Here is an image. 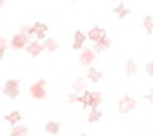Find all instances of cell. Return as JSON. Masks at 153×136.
Wrapping results in <instances>:
<instances>
[{"label":"cell","instance_id":"8992f818","mask_svg":"<svg viewBox=\"0 0 153 136\" xmlns=\"http://www.w3.org/2000/svg\"><path fill=\"white\" fill-rule=\"evenodd\" d=\"M87 38L92 39L94 43H97V41H100V39L105 38V29H104V27H99V26H94L92 29L88 31Z\"/></svg>","mask_w":153,"mask_h":136},{"label":"cell","instance_id":"4dcf8cb0","mask_svg":"<svg viewBox=\"0 0 153 136\" xmlns=\"http://www.w3.org/2000/svg\"><path fill=\"white\" fill-rule=\"evenodd\" d=\"M133 136H138V135H133Z\"/></svg>","mask_w":153,"mask_h":136},{"label":"cell","instance_id":"9c48e42d","mask_svg":"<svg viewBox=\"0 0 153 136\" xmlns=\"http://www.w3.org/2000/svg\"><path fill=\"white\" fill-rule=\"evenodd\" d=\"M85 46V34L82 31H75L73 34V49H83Z\"/></svg>","mask_w":153,"mask_h":136},{"label":"cell","instance_id":"ac0fdd59","mask_svg":"<svg viewBox=\"0 0 153 136\" xmlns=\"http://www.w3.org/2000/svg\"><path fill=\"white\" fill-rule=\"evenodd\" d=\"M10 136H27V128H26V126H22V124L12 126Z\"/></svg>","mask_w":153,"mask_h":136},{"label":"cell","instance_id":"2e32d148","mask_svg":"<svg viewBox=\"0 0 153 136\" xmlns=\"http://www.w3.org/2000/svg\"><path fill=\"white\" fill-rule=\"evenodd\" d=\"M43 48L46 49V51H49V53H53V51H56V49L60 48V44H58V41L56 39H44V43H43Z\"/></svg>","mask_w":153,"mask_h":136},{"label":"cell","instance_id":"cb8c5ba5","mask_svg":"<svg viewBox=\"0 0 153 136\" xmlns=\"http://www.w3.org/2000/svg\"><path fill=\"white\" fill-rule=\"evenodd\" d=\"M78 97H80V95H78L76 92L70 94V95H68V102H70V104H75V102H78Z\"/></svg>","mask_w":153,"mask_h":136},{"label":"cell","instance_id":"4fadbf2b","mask_svg":"<svg viewBox=\"0 0 153 136\" xmlns=\"http://www.w3.org/2000/svg\"><path fill=\"white\" fill-rule=\"evenodd\" d=\"M109 46H111V39L105 36L104 39H100V41H97V43H94V51H95V53H100V51L107 49Z\"/></svg>","mask_w":153,"mask_h":136},{"label":"cell","instance_id":"52a82bcc","mask_svg":"<svg viewBox=\"0 0 153 136\" xmlns=\"http://www.w3.org/2000/svg\"><path fill=\"white\" fill-rule=\"evenodd\" d=\"M43 43H39V41H31V43L26 46V51H27L33 58H36V56H39V54L43 53Z\"/></svg>","mask_w":153,"mask_h":136},{"label":"cell","instance_id":"3957f363","mask_svg":"<svg viewBox=\"0 0 153 136\" xmlns=\"http://www.w3.org/2000/svg\"><path fill=\"white\" fill-rule=\"evenodd\" d=\"M117 109H119L121 114H129L133 109H136V100H134L131 95H124V97L119 99V102H117Z\"/></svg>","mask_w":153,"mask_h":136},{"label":"cell","instance_id":"83f0119b","mask_svg":"<svg viewBox=\"0 0 153 136\" xmlns=\"http://www.w3.org/2000/svg\"><path fill=\"white\" fill-rule=\"evenodd\" d=\"M4 5H5V0H0V9H2Z\"/></svg>","mask_w":153,"mask_h":136},{"label":"cell","instance_id":"603a6c76","mask_svg":"<svg viewBox=\"0 0 153 136\" xmlns=\"http://www.w3.org/2000/svg\"><path fill=\"white\" fill-rule=\"evenodd\" d=\"M145 70H146V73H148V75H150V77L153 78V60H152V61H148V63H146V66H145Z\"/></svg>","mask_w":153,"mask_h":136},{"label":"cell","instance_id":"f546056e","mask_svg":"<svg viewBox=\"0 0 153 136\" xmlns=\"http://www.w3.org/2000/svg\"><path fill=\"white\" fill-rule=\"evenodd\" d=\"M73 2H78V0H73Z\"/></svg>","mask_w":153,"mask_h":136},{"label":"cell","instance_id":"7c38bea8","mask_svg":"<svg viewBox=\"0 0 153 136\" xmlns=\"http://www.w3.org/2000/svg\"><path fill=\"white\" fill-rule=\"evenodd\" d=\"M71 88H73V92L76 94H82L87 90V85H85V80H83L82 77H78L75 82H71Z\"/></svg>","mask_w":153,"mask_h":136},{"label":"cell","instance_id":"484cf974","mask_svg":"<svg viewBox=\"0 0 153 136\" xmlns=\"http://www.w3.org/2000/svg\"><path fill=\"white\" fill-rule=\"evenodd\" d=\"M146 100H148L150 104H153V88L150 90V92H148V95H146Z\"/></svg>","mask_w":153,"mask_h":136},{"label":"cell","instance_id":"7402d4cb","mask_svg":"<svg viewBox=\"0 0 153 136\" xmlns=\"http://www.w3.org/2000/svg\"><path fill=\"white\" fill-rule=\"evenodd\" d=\"M143 26L146 27V33L148 34H153V17L152 16H146L143 19Z\"/></svg>","mask_w":153,"mask_h":136},{"label":"cell","instance_id":"277c9868","mask_svg":"<svg viewBox=\"0 0 153 136\" xmlns=\"http://www.w3.org/2000/svg\"><path fill=\"white\" fill-rule=\"evenodd\" d=\"M31 43L29 41V36L27 34H24V33H17V34H14L12 36V39H10V46L16 51H19V49H26V46Z\"/></svg>","mask_w":153,"mask_h":136},{"label":"cell","instance_id":"6da1fadb","mask_svg":"<svg viewBox=\"0 0 153 136\" xmlns=\"http://www.w3.org/2000/svg\"><path fill=\"white\" fill-rule=\"evenodd\" d=\"M29 94L36 100H46V97H48V94H46V80L39 78L36 83L29 85Z\"/></svg>","mask_w":153,"mask_h":136},{"label":"cell","instance_id":"8fae6325","mask_svg":"<svg viewBox=\"0 0 153 136\" xmlns=\"http://www.w3.org/2000/svg\"><path fill=\"white\" fill-rule=\"evenodd\" d=\"M87 78L92 82V83H97V82L102 78V71L99 70V68H94V66H90V68H88V71H87Z\"/></svg>","mask_w":153,"mask_h":136},{"label":"cell","instance_id":"5bb4252c","mask_svg":"<svg viewBox=\"0 0 153 136\" xmlns=\"http://www.w3.org/2000/svg\"><path fill=\"white\" fill-rule=\"evenodd\" d=\"M21 119H22V114L19 112V111H12V112H9V114L5 116V121H7V123H10L12 126L19 124Z\"/></svg>","mask_w":153,"mask_h":136},{"label":"cell","instance_id":"5b68a950","mask_svg":"<svg viewBox=\"0 0 153 136\" xmlns=\"http://www.w3.org/2000/svg\"><path fill=\"white\" fill-rule=\"evenodd\" d=\"M95 58H97V54H95L94 48H83L82 51H80L78 61H80L82 65H85V66H90L94 61H95Z\"/></svg>","mask_w":153,"mask_h":136},{"label":"cell","instance_id":"ba28073f","mask_svg":"<svg viewBox=\"0 0 153 136\" xmlns=\"http://www.w3.org/2000/svg\"><path fill=\"white\" fill-rule=\"evenodd\" d=\"M34 27V34H36V38L39 39V41H43V39H46V33H48V26L44 24V22H34L33 24Z\"/></svg>","mask_w":153,"mask_h":136},{"label":"cell","instance_id":"e0dca14e","mask_svg":"<svg viewBox=\"0 0 153 136\" xmlns=\"http://www.w3.org/2000/svg\"><path fill=\"white\" fill-rule=\"evenodd\" d=\"M100 102H102V95H100V92H92L90 94V109H99Z\"/></svg>","mask_w":153,"mask_h":136},{"label":"cell","instance_id":"1f68e13d","mask_svg":"<svg viewBox=\"0 0 153 136\" xmlns=\"http://www.w3.org/2000/svg\"><path fill=\"white\" fill-rule=\"evenodd\" d=\"M0 90H2V87H0Z\"/></svg>","mask_w":153,"mask_h":136},{"label":"cell","instance_id":"30bf717a","mask_svg":"<svg viewBox=\"0 0 153 136\" xmlns=\"http://www.w3.org/2000/svg\"><path fill=\"white\" fill-rule=\"evenodd\" d=\"M44 129H46L48 135H58L60 129H61V124L58 123V121H48L46 126H44Z\"/></svg>","mask_w":153,"mask_h":136},{"label":"cell","instance_id":"4316f807","mask_svg":"<svg viewBox=\"0 0 153 136\" xmlns=\"http://www.w3.org/2000/svg\"><path fill=\"white\" fill-rule=\"evenodd\" d=\"M4 54H5V49H4V48H0V60L4 58Z\"/></svg>","mask_w":153,"mask_h":136},{"label":"cell","instance_id":"ffe728a7","mask_svg":"<svg viewBox=\"0 0 153 136\" xmlns=\"http://www.w3.org/2000/svg\"><path fill=\"white\" fill-rule=\"evenodd\" d=\"M102 117V112H100V109H90V114H88V123H95Z\"/></svg>","mask_w":153,"mask_h":136},{"label":"cell","instance_id":"44dd1931","mask_svg":"<svg viewBox=\"0 0 153 136\" xmlns=\"http://www.w3.org/2000/svg\"><path fill=\"white\" fill-rule=\"evenodd\" d=\"M90 94H92V92H88V90L82 92V95L78 97V102H80V104H83L85 107H90Z\"/></svg>","mask_w":153,"mask_h":136},{"label":"cell","instance_id":"d6986e66","mask_svg":"<svg viewBox=\"0 0 153 136\" xmlns=\"http://www.w3.org/2000/svg\"><path fill=\"white\" fill-rule=\"evenodd\" d=\"M114 14H117V17H119V19H124V17L129 14V9L126 7V4H119V5L114 9Z\"/></svg>","mask_w":153,"mask_h":136},{"label":"cell","instance_id":"d4e9b609","mask_svg":"<svg viewBox=\"0 0 153 136\" xmlns=\"http://www.w3.org/2000/svg\"><path fill=\"white\" fill-rule=\"evenodd\" d=\"M0 48L7 49V39H5V38H2V36H0Z\"/></svg>","mask_w":153,"mask_h":136},{"label":"cell","instance_id":"7a4b0ae2","mask_svg":"<svg viewBox=\"0 0 153 136\" xmlns=\"http://www.w3.org/2000/svg\"><path fill=\"white\" fill-rule=\"evenodd\" d=\"M4 94H5L9 99H17L19 95H21V90H19V80H16V78H9V80L5 82V85H4Z\"/></svg>","mask_w":153,"mask_h":136},{"label":"cell","instance_id":"9a60e30c","mask_svg":"<svg viewBox=\"0 0 153 136\" xmlns=\"http://www.w3.org/2000/svg\"><path fill=\"white\" fill-rule=\"evenodd\" d=\"M124 71H126V75H128V77L136 75V73H138V65H136V61H134V60H128V61H126Z\"/></svg>","mask_w":153,"mask_h":136},{"label":"cell","instance_id":"f1b7e54d","mask_svg":"<svg viewBox=\"0 0 153 136\" xmlns=\"http://www.w3.org/2000/svg\"><path fill=\"white\" fill-rule=\"evenodd\" d=\"M80 136H88V135H80Z\"/></svg>","mask_w":153,"mask_h":136}]
</instances>
